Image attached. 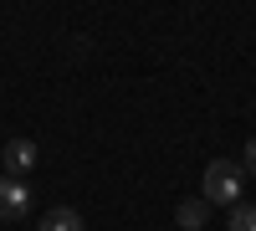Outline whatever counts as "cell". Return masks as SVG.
<instances>
[{
  "instance_id": "1",
  "label": "cell",
  "mask_w": 256,
  "mask_h": 231,
  "mask_svg": "<svg viewBox=\"0 0 256 231\" xmlns=\"http://www.w3.org/2000/svg\"><path fill=\"white\" fill-rule=\"evenodd\" d=\"M246 170L236 159H210L205 164V205H241Z\"/></svg>"
},
{
  "instance_id": "2",
  "label": "cell",
  "mask_w": 256,
  "mask_h": 231,
  "mask_svg": "<svg viewBox=\"0 0 256 231\" xmlns=\"http://www.w3.org/2000/svg\"><path fill=\"white\" fill-rule=\"evenodd\" d=\"M31 205H36V195H31V185H26V180L0 175V221H20Z\"/></svg>"
},
{
  "instance_id": "3",
  "label": "cell",
  "mask_w": 256,
  "mask_h": 231,
  "mask_svg": "<svg viewBox=\"0 0 256 231\" xmlns=\"http://www.w3.org/2000/svg\"><path fill=\"white\" fill-rule=\"evenodd\" d=\"M0 164H6V175H10V180H26L36 164H41V149H36L31 139H10L6 149H0Z\"/></svg>"
},
{
  "instance_id": "4",
  "label": "cell",
  "mask_w": 256,
  "mask_h": 231,
  "mask_svg": "<svg viewBox=\"0 0 256 231\" xmlns=\"http://www.w3.org/2000/svg\"><path fill=\"white\" fill-rule=\"evenodd\" d=\"M205 216H210L205 195H195V200H180V211H174V221H180L184 231H200V226H205Z\"/></svg>"
},
{
  "instance_id": "5",
  "label": "cell",
  "mask_w": 256,
  "mask_h": 231,
  "mask_svg": "<svg viewBox=\"0 0 256 231\" xmlns=\"http://www.w3.org/2000/svg\"><path fill=\"white\" fill-rule=\"evenodd\" d=\"M41 231H82V211H72V205H56V211L41 216Z\"/></svg>"
},
{
  "instance_id": "6",
  "label": "cell",
  "mask_w": 256,
  "mask_h": 231,
  "mask_svg": "<svg viewBox=\"0 0 256 231\" xmlns=\"http://www.w3.org/2000/svg\"><path fill=\"white\" fill-rule=\"evenodd\" d=\"M230 231H256V205H230Z\"/></svg>"
},
{
  "instance_id": "7",
  "label": "cell",
  "mask_w": 256,
  "mask_h": 231,
  "mask_svg": "<svg viewBox=\"0 0 256 231\" xmlns=\"http://www.w3.org/2000/svg\"><path fill=\"white\" fill-rule=\"evenodd\" d=\"M241 170H246V175H256V139L246 144V159H241Z\"/></svg>"
}]
</instances>
